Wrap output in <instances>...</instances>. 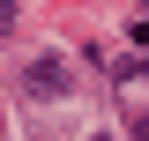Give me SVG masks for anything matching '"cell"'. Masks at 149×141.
<instances>
[{
  "label": "cell",
  "mask_w": 149,
  "mask_h": 141,
  "mask_svg": "<svg viewBox=\"0 0 149 141\" xmlns=\"http://www.w3.org/2000/svg\"><path fill=\"white\" fill-rule=\"evenodd\" d=\"M0 37H15V0H0Z\"/></svg>",
  "instance_id": "2"
},
{
  "label": "cell",
  "mask_w": 149,
  "mask_h": 141,
  "mask_svg": "<svg viewBox=\"0 0 149 141\" xmlns=\"http://www.w3.org/2000/svg\"><path fill=\"white\" fill-rule=\"evenodd\" d=\"M22 89H30V97H67V59H30Z\"/></svg>",
  "instance_id": "1"
}]
</instances>
